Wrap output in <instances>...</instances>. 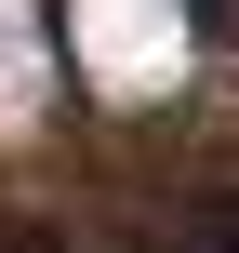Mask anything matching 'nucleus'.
<instances>
[{
  "mask_svg": "<svg viewBox=\"0 0 239 253\" xmlns=\"http://www.w3.org/2000/svg\"><path fill=\"white\" fill-rule=\"evenodd\" d=\"M53 80V40H40V13L27 0H0V120H27V93Z\"/></svg>",
  "mask_w": 239,
  "mask_h": 253,
  "instance_id": "nucleus-1",
  "label": "nucleus"
}]
</instances>
